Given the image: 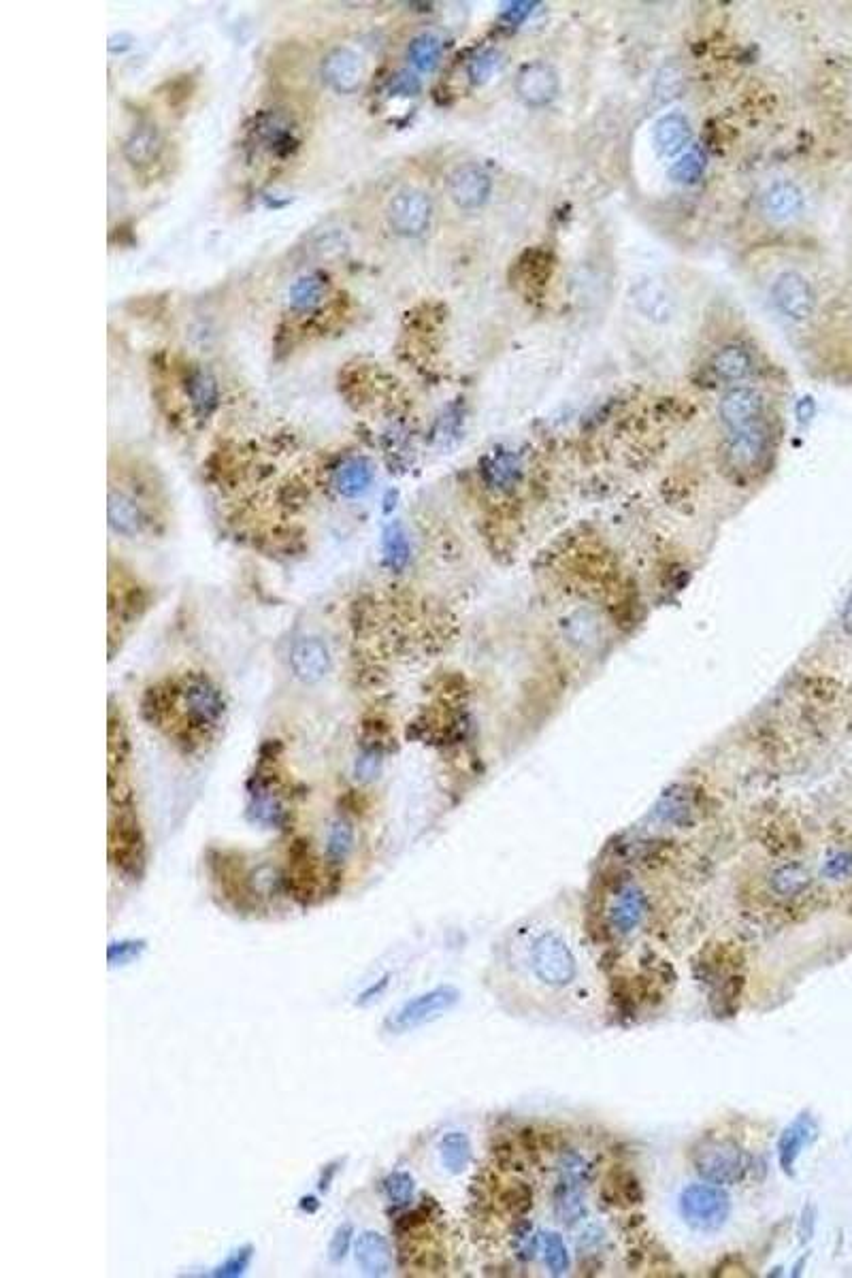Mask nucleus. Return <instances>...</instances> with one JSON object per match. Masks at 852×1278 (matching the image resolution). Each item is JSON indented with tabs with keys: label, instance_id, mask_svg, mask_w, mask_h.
Here are the masks:
<instances>
[{
	"label": "nucleus",
	"instance_id": "nucleus-1",
	"mask_svg": "<svg viewBox=\"0 0 852 1278\" xmlns=\"http://www.w3.org/2000/svg\"><path fill=\"white\" fill-rule=\"evenodd\" d=\"M147 703L152 723L173 727V735L186 744H203L220 731L226 718V701L220 686L205 674H186L171 688L154 693Z\"/></svg>",
	"mask_w": 852,
	"mask_h": 1278
},
{
	"label": "nucleus",
	"instance_id": "nucleus-2",
	"mask_svg": "<svg viewBox=\"0 0 852 1278\" xmlns=\"http://www.w3.org/2000/svg\"><path fill=\"white\" fill-rule=\"evenodd\" d=\"M529 968L548 989H567L580 974L578 957L569 942L552 929L539 931L529 944Z\"/></svg>",
	"mask_w": 852,
	"mask_h": 1278
},
{
	"label": "nucleus",
	"instance_id": "nucleus-3",
	"mask_svg": "<svg viewBox=\"0 0 852 1278\" xmlns=\"http://www.w3.org/2000/svg\"><path fill=\"white\" fill-rule=\"evenodd\" d=\"M691 1161L703 1181L714 1185H735L748 1172V1155L729 1138H701L691 1149Z\"/></svg>",
	"mask_w": 852,
	"mask_h": 1278
},
{
	"label": "nucleus",
	"instance_id": "nucleus-4",
	"mask_svg": "<svg viewBox=\"0 0 852 1278\" xmlns=\"http://www.w3.org/2000/svg\"><path fill=\"white\" fill-rule=\"evenodd\" d=\"M458 1002H461V991L452 985H441L431 991H424L412 999H407V1002L395 1012H390L388 1019L384 1021V1029L388 1031V1034H395V1036L407 1034V1031H414L422 1025H429L441 1019Z\"/></svg>",
	"mask_w": 852,
	"mask_h": 1278
},
{
	"label": "nucleus",
	"instance_id": "nucleus-5",
	"mask_svg": "<svg viewBox=\"0 0 852 1278\" xmlns=\"http://www.w3.org/2000/svg\"><path fill=\"white\" fill-rule=\"evenodd\" d=\"M680 1212L684 1221L697 1232L712 1234L731 1217V1198L714 1183L686 1187L680 1195Z\"/></svg>",
	"mask_w": 852,
	"mask_h": 1278
},
{
	"label": "nucleus",
	"instance_id": "nucleus-6",
	"mask_svg": "<svg viewBox=\"0 0 852 1278\" xmlns=\"http://www.w3.org/2000/svg\"><path fill=\"white\" fill-rule=\"evenodd\" d=\"M109 855L113 865L130 878H139L143 872V838L133 810L124 804L111 812L109 829Z\"/></svg>",
	"mask_w": 852,
	"mask_h": 1278
},
{
	"label": "nucleus",
	"instance_id": "nucleus-7",
	"mask_svg": "<svg viewBox=\"0 0 852 1278\" xmlns=\"http://www.w3.org/2000/svg\"><path fill=\"white\" fill-rule=\"evenodd\" d=\"M388 224L401 237H420L433 218V203L429 196L416 188H403L392 196L388 209Z\"/></svg>",
	"mask_w": 852,
	"mask_h": 1278
},
{
	"label": "nucleus",
	"instance_id": "nucleus-8",
	"mask_svg": "<svg viewBox=\"0 0 852 1278\" xmlns=\"http://www.w3.org/2000/svg\"><path fill=\"white\" fill-rule=\"evenodd\" d=\"M772 299L786 318L808 320L816 307V294L804 275L797 271H784L776 277Z\"/></svg>",
	"mask_w": 852,
	"mask_h": 1278
},
{
	"label": "nucleus",
	"instance_id": "nucleus-9",
	"mask_svg": "<svg viewBox=\"0 0 852 1278\" xmlns=\"http://www.w3.org/2000/svg\"><path fill=\"white\" fill-rule=\"evenodd\" d=\"M767 448H769V437H767V431L761 426V422L750 424L746 426V429L731 431L727 450H725L727 463L735 471L752 473L765 461Z\"/></svg>",
	"mask_w": 852,
	"mask_h": 1278
},
{
	"label": "nucleus",
	"instance_id": "nucleus-10",
	"mask_svg": "<svg viewBox=\"0 0 852 1278\" xmlns=\"http://www.w3.org/2000/svg\"><path fill=\"white\" fill-rule=\"evenodd\" d=\"M561 90V79L556 69L548 62H531L518 73L516 92L522 103L529 107H546L550 105Z\"/></svg>",
	"mask_w": 852,
	"mask_h": 1278
},
{
	"label": "nucleus",
	"instance_id": "nucleus-11",
	"mask_svg": "<svg viewBox=\"0 0 852 1278\" xmlns=\"http://www.w3.org/2000/svg\"><path fill=\"white\" fill-rule=\"evenodd\" d=\"M633 301L639 314L657 324L669 322L678 311L676 292L661 277H644V280H639L633 288Z\"/></svg>",
	"mask_w": 852,
	"mask_h": 1278
},
{
	"label": "nucleus",
	"instance_id": "nucleus-12",
	"mask_svg": "<svg viewBox=\"0 0 852 1278\" xmlns=\"http://www.w3.org/2000/svg\"><path fill=\"white\" fill-rule=\"evenodd\" d=\"M150 524V516L135 495L126 493L122 488L109 490V529L113 533L133 539L143 535Z\"/></svg>",
	"mask_w": 852,
	"mask_h": 1278
},
{
	"label": "nucleus",
	"instance_id": "nucleus-13",
	"mask_svg": "<svg viewBox=\"0 0 852 1278\" xmlns=\"http://www.w3.org/2000/svg\"><path fill=\"white\" fill-rule=\"evenodd\" d=\"M448 192L450 199L461 209H480L490 199L493 179L480 167L463 165L454 169L448 177Z\"/></svg>",
	"mask_w": 852,
	"mask_h": 1278
},
{
	"label": "nucleus",
	"instance_id": "nucleus-14",
	"mask_svg": "<svg viewBox=\"0 0 852 1278\" xmlns=\"http://www.w3.org/2000/svg\"><path fill=\"white\" fill-rule=\"evenodd\" d=\"M290 667H292V674L301 682L316 684L322 678H326V674H329L333 667L331 650L322 642V639L305 637L301 639V642L294 644L290 652Z\"/></svg>",
	"mask_w": 852,
	"mask_h": 1278
},
{
	"label": "nucleus",
	"instance_id": "nucleus-15",
	"mask_svg": "<svg viewBox=\"0 0 852 1278\" xmlns=\"http://www.w3.org/2000/svg\"><path fill=\"white\" fill-rule=\"evenodd\" d=\"M322 75L335 92L352 94L363 84L365 67L358 54L348 47H335L322 62Z\"/></svg>",
	"mask_w": 852,
	"mask_h": 1278
},
{
	"label": "nucleus",
	"instance_id": "nucleus-16",
	"mask_svg": "<svg viewBox=\"0 0 852 1278\" xmlns=\"http://www.w3.org/2000/svg\"><path fill=\"white\" fill-rule=\"evenodd\" d=\"M763 409L765 401L755 388H733L720 401L718 414L731 431H737L746 429L750 424H757L763 416Z\"/></svg>",
	"mask_w": 852,
	"mask_h": 1278
},
{
	"label": "nucleus",
	"instance_id": "nucleus-17",
	"mask_svg": "<svg viewBox=\"0 0 852 1278\" xmlns=\"http://www.w3.org/2000/svg\"><path fill=\"white\" fill-rule=\"evenodd\" d=\"M761 211L767 220L776 224L793 222L804 211V192L793 182H776L763 192Z\"/></svg>",
	"mask_w": 852,
	"mask_h": 1278
},
{
	"label": "nucleus",
	"instance_id": "nucleus-18",
	"mask_svg": "<svg viewBox=\"0 0 852 1278\" xmlns=\"http://www.w3.org/2000/svg\"><path fill=\"white\" fill-rule=\"evenodd\" d=\"M354 1257L363 1274L380 1278L386 1276L392 1268V1251L388 1240L380 1232H363L356 1238Z\"/></svg>",
	"mask_w": 852,
	"mask_h": 1278
},
{
	"label": "nucleus",
	"instance_id": "nucleus-19",
	"mask_svg": "<svg viewBox=\"0 0 852 1278\" xmlns=\"http://www.w3.org/2000/svg\"><path fill=\"white\" fill-rule=\"evenodd\" d=\"M373 478H375V469L369 458L354 456V458H348V461H343L333 471L331 484L341 497L358 499L371 488Z\"/></svg>",
	"mask_w": 852,
	"mask_h": 1278
},
{
	"label": "nucleus",
	"instance_id": "nucleus-20",
	"mask_svg": "<svg viewBox=\"0 0 852 1278\" xmlns=\"http://www.w3.org/2000/svg\"><path fill=\"white\" fill-rule=\"evenodd\" d=\"M646 912H648L646 895L637 887H625L616 895L614 904L610 908V923L618 933L627 936V933H633L639 925H642Z\"/></svg>",
	"mask_w": 852,
	"mask_h": 1278
},
{
	"label": "nucleus",
	"instance_id": "nucleus-21",
	"mask_svg": "<svg viewBox=\"0 0 852 1278\" xmlns=\"http://www.w3.org/2000/svg\"><path fill=\"white\" fill-rule=\"evenodd\" d=\"M814 1136H816V1125L808 1114L799 1117L795 1123H791L784 1129V1134L780 1136V1142H778V1159L784 1172H793L797 1157L806 1149L808 1142Z\"/></svg>",
	"mask_w": 852,
	"mask_h": 1278
},
{
	"label": "nucleus",
	"instance_id": "nucleus-22",
	"mask_svg": "<svg viewBox=\"0 0 852 1278\" xmlns=\"http://www.w3.org/2000/svg\"><path fill=\"white\" fill-rule=\"evenodd\" d=\"M162 139L154 124H141L124 141V158L135 167H147L158 158Z\"/></svg>",
	"mask_w": 852,
	"mask_h": 1278
},
{
	"label": "nucleus",
	"instance_id": "nucleus-23",
	"mask_svg": "<svg viewBox=\"0 0 852 1278\" xmlns=\"http://www.w3.org/2000/svg\"><path fill=\"white\" fill-rule=\"evenodd\" d=\"M688 141H691V124L682 113H667L654 126V143L667 158L680 154Z\"/></svg>",
	"mask_w": 852,
	"mask_h": 1278
},
{
	"label": "nucleus",
	"instance_id": "nucleus-24",
	"mask_svg": "<svg viewBox=\"0 0 852 1278\" xmlns=\"http://www.w3.org/2000/svg\"><path fill=\"white\" fill-rule=\"evenodd\" d=\"M250 814L256 823L265 827H280L286 821V808L282 799L271 789V784L258 782L250 793Z\"/></svg>",
	"mask_w": 852,
	"mask_h": 1278
},
{
	"label": "nucleus",
	"instance_id": "nucleus-25",
	"mask_svg": "<svg viewBox=\"0 0 852 1278\" xmlns=\"http://www.w3.org/2000/svg\"><path fill=\"white\" fill-rule=\"evenodd\" d=\"M186 390H188L194 414L199 418H209L220 401V390H218L216 378L207 371H194L188 378Z\"/></svg>",
	"mask_w": 852,
	"mask_h": 1278
},
{
	"label": "nucleus",
	"instance_id": "nucleus-26",
	"mask_svg": "<svg viewBox=\"0 0 852 1278\" xmlns=\"http://www.w3.org/2000/svg\"><path fill=\"white\" fill-rule=\"evenodd\" d=\"M712 369L720 380H727V382L744 380L752 371V356L742 346H727L714 356Z\"/></svg>",
	"mask_w": 852,
	"mask_h": 1278
},
{
	"label": "nucleus",
	"instance_id": "nucleus-27",
	"mask_svg": "<svg viewBox=\"0 0 852 1278\" xmlns=\"http://www.w3.org/2000/svg\"><path fill=\"white\" fill-rule=\"evenodd\" d=\"M441 1163L450 1174H461L471 1161V1144L463 1132H450L439 1142Z\"/></svg>",
	"mask_w": 852,
	"mask_h": 1278
},
{
	"label": "nucleus",
	"instance_id": "nucleus-28",
	"mask_svg": "<svg viewBox=\"0 0 852 1278\" xmlns=\"http://www.w3.org/2000/svg\"><path fill=\"white\" fill-rule=\"evenodd\" d=\"M354 850V829L346 818H337L326 833V859L339 865L346 863Z\"/></svg>",
	"mask_w": 852,
	"mask_h": 1278
},
{
	"label": "nucleus",
	"instance_id": "nucleus-29",
	"mask_svg": "<svg viewBox=\"0 0 852 1278\" xmlns=\"http://www.w3.org/2000/svg\"><path fill=\"white\" fill-rule=\"evenodd\" d=\"M409 62L420 71H433L441 58V41L435 35H420L407 49Z\"/></svg>",
	"mask_w": 852,
	"mask_h": 1278
},
{
	"label": "nucleus",
	"instance_id": "nucleus-30",
	"mask_svg": "<svg viewBox=\"0 0 852 1278\" xmlns=\"http://www.w3.org/2000/svg\"><path fill=\"white\" fill-rule=\"evenodd\" d=\"M382 550H384V561L388 563L390 569H401L409 561V542L399 522L390 524V527L384 531Z\"/></svg>",
	"mask_w": 852,
	"mask_h": 1278
},
{
	"label": "nucleus",
	"instance_id": "nucleus-31",
	"mask_svg": "<svg viewBox=\"0 0 852 1278\" xmlns=\"http://www.w3.org/2000/svg\"><path fill=\"white\" fill-rule=\"evenodd\" d=\"M608 1198L616 1206H633L642 1202V1187L631 1172H616L608 1181Z\"/></svg>",
	"mask_w": 852,
	"mask_h": 1278
},
{
	"label": "nucleus",
	"instance_id": "nucleus-32",
	"mask_svg": "<svg viewBox=\"0 0 852 1278\" xmlns=\"http://www.w3.org/2000/svg\"><path fill=\"white\" fill-rule=\"evenodd\" d=\"M324 294V282L320 275H305L290 288V305L297 311L316 307Z\"/></svg>",
	"mask_w": 852,
	"mask_h": 1278
},
{
	"label": "nucleus",
	"instance_id": "nucleus-33",
	"mask_svg": "<svg viewBox=\"0 0 852 1278\" xmlns=\"http://www.w3.org/2000/svg\"><path fill=\"white\" fill-rule=\"evenodd\" d=\"M256 133L271 147V150L273 147L277 150V147L282 145L288 147V143L292 141V126L284 116H280V113H267V116H262Z\"/></svg>",
	"mask_w": 852,
	"mask_h": 1278
},
{
	"label": "nucleus",
	"instance_id": "nucleus-34",
	"mask_svg": "<svg viewBox=\"0 0 852 1278\" xmlns=\"http://www.w3.org/2000/svg\"><path fill=\"white\" fill-rule=\"evenodd\" d=\"M384 1193L392 1208H405L414 1200V1178L409 1172H392L384 1178Z\"/></svg>",
	"mask_w": 852,
	"mask_h": 1278
},
{
	"label": "nucleus",
	"instance_id": "nucleus-35",
	"mask_svg": "<svg viewBox=\"0 0 852 1278\" xmlns=\"http://www.w3.org/2000/svg\"><path fill=\"white\" fill-rule=\"evenodd\" d=\"M808 882L810 876L801 865H784L774 874V889L784 897L801 893L808 887Z\"/></svg>",
	"mask_w": 852,
	"mask_h": 1278
},
{
	"label": "nucleus",
	"instance_id": "nucleus-36",
	"mask_svg": "<svg viewBox=\"0 0 852 1278\" xmlns=\"http://www.w3.org/2000/svg\"><path fill=\"white\" fill-rule=\"evenodd\" d=\"M542 1249H544L546 1264H548L552 1274L561 1276V1274H565L569 1270V1253H567L565 1240H563L561 1234H556V1232L544 1234L542 1236Z\"/></svg>",
	"mask_w": 852,
	"mask_h": 1278
},
{
	"label": "nucleus",
	"instance_id": "nucleus-37",
	"mask_svg": "<svg viewBox=\"0 0 852 1278\" xmlns=\"http://www.w3.org/2000/svg\"><path fill=\"white\" fill-rule=\"evenodd\" d=\"M484 473H486V480H488L490 486H493V488H505L507 484L514 482L516 467H514V461H512L510 456L497 454V456L490 458Z\"/></svg>",
	"mask_w": 852,
	"mask_h": 1278
},
{
	"label": "nucleus",
	"instance_id": "nucleus-38",
	"mask_svg": "<svg viewBox=\"0 0 852 1278\" xmlns=\"http://www.w3.org/2000/svg\"><path fill=\"white\" fill-rule=\"evenodd\" d=\"M145 950V940H122V942H111L107 948V959H109V968H118V965H128L133 963L135 959L141 957V953Z\"/></svg>",
	"mask_w": 852,
	"mask_h": 1278
},
{
	"label": "nucleus",
	"instance_id": "nucleus-39",
	"mask_svg": "<svg viewBox=\"0 0 852 1278\" xmlns=\"http://www.w3.org/2000/svg\"><path fill=\"white\" fill-rule=\"evenodd\" d=\"M252 1255H254V1249L250 1247V1244H248V1247H241V1249L233 1251L231 1255L226 1257V1261H222V1264L216 1270H213V1276H222V1278H237V1276H241L245 1270L250 1268Z\"/></svg>",
	"mask_w": 852,
	"mask_h": 1278
},
{
	"label": "nucleus",
	"instance_id": "nucleus-40",
	"mask_svg": "<svg viewBox=\"0 0 852 1278\" xmlns=\"http://www.w3.org/2000/svg\"><path fill=\"white\" fill-rule=\"evenodd\" d=\"M701 173H703V160L697 154H688L680 158V162H676V167L671 169V177H674V182H680V184H695L701 177Z\"/></svg>",
	"mask_w": 852,
	"mask_h": 1278
},
{
	"label": "nucleus",
	"instance_id": "nucleus-41",
	"mask_svg": "<svg viewBox=\"0 0 852 1278\" xmlns=\"http://www.w3.org/2000/svg\"><path fill=\"white\" fill-rule=\"evenodd\" d=\"M352 1236H354V1227L350 1223L337 1227V1232H335V1236L331 1238V1244H329V1257H331V1261H335V1264H339V1261L346 1259V1255L350 1253Z\"/></svg>",
	"mask_w": 852,
	"mask_h": 1278
},
{
	"label": "nucleus",
	"instance_id": "nucleus-42",
	"mask_svg": "<svg viewBox=\"0 0 852 1278\" xmlns=\"http://www.w3.org/2000/svg\"><path fill=\"white\" fill-rule=\"evenodd\" d=\"M495 67H497V54L484 52L469 64V75L475 84H482V81H486L490 75H493Z\"/></svg>",
	"mask_w": 852,
	"mask_h": 1278
},
{
	"label": "nucleus",
	"instance_id": "nucleus-43",
	"mask_svg": "<svg viewBox=\"0 0 852 1278\" xmlns=\"http://www.w3.org/2000/svg\"><path fill=\"white\" fill-rule=\"evenodd\" d=\"M825 874L835 878V880L852 876V855H850V852H838V855H833L827 861V865H825Z\"/></svg>",
	"mask_w": 852,
	"mask_h": 1278
},
{
	"label": "nucleus",
	"instance_id": "nucleus-44",
	"mask_svg": "<svg viewBox=\"0 0 852 1278\" xmlns=\"http://www.w3.org/2000/svg\"><path fill=\"white\" fill-rule=\"evenodd\" d=\"M418 88H420V84H418V79H416L414 75L401 73L399 77H395V81H392L390 92H392V94H403V96H409V94H414Z\"/></svg>",
	"mask_w": 852,
	"mask_h": 1278
},
{
	"label": "nucleus",
	"instance_id": "nucleus-45",
	"mask_svg": "<svg viewBox=\"0 0 852 1278\" xmlns=\"http://www.w3.org/2000/svg\"><path fill=\"white\" fill-rule=\"evenodd\" d=\"M388 978H390V976H384V978L378 982V985H371V987H369L363 995H360V1002H358V1004H367L369 999H375L378 995H382V993H384V989L388 987Z\"/></svg>",
	"mask_w": 852,
	"mask_h": 1278
},
{
	"label": "nucleus",
	"instance_id": "nucleus-46",
	"mask_svg": "<svg viewBox=\"0 0 852 1278\" xmlns=\"http://www.w3.org/2000/svg\"><path fill=\"white\" fill-rule=\"evenodd\" d=\"M842 625H844V631H846L848 635H852V595H850V599H848V603H846V608H844V614H842Z\"/></svg>",
	"mask_w": 852,
	"mask_h": 1278
}]
</instances>
